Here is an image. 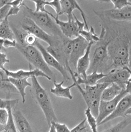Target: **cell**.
<instances>
[{
    "instance_id": "obj_1",
    "label": "cell",
    "mask_w": 131,
    "mask_h": 132,
    "mask_svg": "<svg viewBox=\"0 0 131 132\" xmlns=\"http://www.w3.org/2000/svg\"><path fill=\"white\" fill-rule=\"evenodd\" d=\"M131 41L130 35L126 34H119L110 39L107 47L110 70L128 66Z\"/></svg>"
},
{
    "instance_id": "obj_2",
    "label": "cell",
    "mask_w": 131,
    "mask_h": 132,
    "mask_svg": "<svg viewBox=\"0 0 131 132\" xmlns=\"http://www.w3.org/2000/svg\"><path fill=\"white\" fill-rule=\"evenodd\" d=\"M72 79L76 84V87L83 98L86 103L87 108L90 109L92 113L97 118L99 113V108L101 101V94L104 90L110 84L105 83H98L95 86H85L82 88L80 85L76 82V78L74 73L70 70L69 71Z\"/></svg>"
},
{
    "instance_id": "obj_3",
    "label": "cell",
    "mask_w": 131,
    "mask_h": 132,
    "mask_svg": "<svg viewBox=\"0 0 131 132\" xmlns=\"http://www.w3.org/2000/svg\"><path fill=\"white\" fill-rule=\"evenodd\" d=\"M31 79L32 88L31 91L36 102L43 112L48 123L50 126L52 122H58L52 102L46 92L39 83L37 78L34 76Z\"/></svg>"
},
{
    "instance_id": "obj_4",
    "label": "cell",
    "mask_w": 131,
    "mask_h": 132,
    "mask_svg": "<svg viewBox=\"0 0 131 132\" xmlns=\"http://www.w3.org/2000/svg\"><path fill=\"white\" fill-rule=\"evenodd\" d=\"M101 38L100 41L98 42L96 45L88 74L94 72L104 73V71L110 70V60L107 51L110 39L106 40L105 37Z\"/></svg>"
},
{
    "instance_id": "obj_5",
    "label": "cell",
    "mask_w": 131,
    "mask_h": 132,
    "mask_svg": "<svg viewBox=\"0 0 131 132\" xmlns=\"http://www.w3.org/2000/svg\"><path fill=\"white\" fill-rule=\"evenodd\" d=\"M23 6L25 9L26 15L33 20L42 29L52 36L64 37L58 26L56 24L52 18L46 13L36 12L23 3Z\"/></svg>"
},
{
    "instance_id": "obj_6",
    "label": "cell",
    "mask_w": 131,
    "mask_h": 132,
    "mask_svg": "<svg viewBox=\"0 0 131 132\" xmlns=\"http://www.w3.org/2000/svg\"><path fill=\"white\" fill-rule=\"evenodd\" d=\"M15 48L23 55L31 65H34L35 68L41 70L53 81L55 80L53 72L46 64L41 53L35 46H23L17 43Z\"/></svg>"
},
{
    "instance_id": "obj_7",
    "label": "cell",
    "mask_w": 131,
    "mask_h": 132,
    "mask_svg": "<svg viewBox=\"0 0 131 132\" xmlns=\"http://www.w3.org/2000/svg\"><path fill=\"white\" fill-rule=\"evenodd\" d=\"M48 14L54 19L56 24L59 27L63 35L66 38L73 39L79 36V33L83 30L85 24L78 19L74 13L73 17L74 20L72 21H64L60 20L59 17L55 16L52 13L49 12Z\"/></svg>"
},
{
    "instance_id": "obj_8",
    "label": "cell",
    "mask_w": 131,
    "mask_h": 132,
    "mask_svg": "<svg viewBox=\"0 0 131 132\" xmlns=\"http://www.w3.org/2000/svg\"><path fill=\"white\" fill-rule=\"evenodd\" d=\"M21 24L23 30L35 36L38 39L45 42L48 46L53 45L59 38H62L49 35L40 28L33 20L25 16L22 19Z\"/></svg>"
},
{
    "instance_id": "obj_9",
    "label": "cell",
    "mask_w": 131,
    "mask_h": 132,
    "mask_svg": "<svg viewBox=\"0 0 131 132\" xmlns=\"http://www.w3.org/2000/svg\"><path fill=\"white\" fill-rule=\"evenodd\" d=\"M129 78V73L125 68H113L106 73V76L100 80L98 83L110 84L114 83L118 85L123 89H125Z\"/></svg>"
},
{
    "instance_id": "obj_10",
    "label": "cell",
    "mask_w": 131,
    "mask_h": 132,
    "mask_svg": "<svg viewBox=\"0 0 131 132\" xmlns=\"http://www.w3.org/2000/svg\"><path fill=\"white\" fill-rule=\"evenodd\" d=\"M73 46L69 59V64L73 73L76 72L78 60L83 55L89 43L80 36L73 39Z\"/></svg>"
},
{
    "instance_id": "obj_11",
    "label": "cell",
    "mask_w": 131,
    "mask_h": 132,
    "mask_svg": "<svg viewBox=\"0 0 131 132\" xmlns=\"http://www.w3.org/2000/svg\"><path fill=\"white\" fill-rule=\"evenodd\" d=\"M61 4V11L58 16L65 14L68 18V21H72L74 20L73 12V11L77 10L80 12L81 16L83 20L85 27L86 30L89 31V28L88 25L87 21L86 18L85 12L80 6L79 5L78 2L74 0H61L60 1Z\"/></svg>"
},
{
    "instance_id": "obj_12",
    "label": "cell",
    "mask_w": 131,
    "mask_h": 132,
    "mask_svg": "<svg viewBox=\"0 0 131 132\" xmlns=\"http://www.w3.org/2000/svg\"><path fill=\"white\" fill-rule=\"evenodd\" d=\"M41 53L44 61L49 67H52L57 70L62 75L64 81H69L71 80L68 71L57 60L53 55L50 54L42 45L38 41L36 42L35 46Z\"/></svg>"
},
{
    "instance_id": "obj_13",
    "label": "cell",
    "mask_w": 131,
    "mask_h": 132,
    "mask_svg": "<svg viewBox=\"0 0 131 132\" xmlns=\"http://www.w3.org/2000/svg\"><path fill=\"white\" fill-rule=\"evenodd\" d=\"M96 15L101 18H106L118 21L131 20V6L121 9H110L102 11H94Z\"/></svg>"
},
{
    "instance_id": "obj_14",
    "label": "cell",
    "mask_w": 131,
    "mask_h": 132,
    "mask_svg": "<svg viewBox=\"0 0 131 132\" xmlns=\"http://www.w3.org/2000/svg\"><path fill=\"white\" fill-rule=\"evenodd\" d=\"M127 94L125 89H123L119 95L113 100L109 101H101L99 108L98 116L97 118L98 126H99L103 120L113 112L119 101Z\"/></svg>"
},
{
    "instance_id": "obj_15",
    "label": "cell",
    "mask_w": 131,
    "mask_h": 132,
    "mask_svg": "<svg viewBox=\"0 0 131 132\" xmlns=\"http://www.w3.org/2000/svg\"><path fill=\"white\" fill-rule=\"evenodd\" d=\"M29 70L20 69L17 71H10L6 68L3 70L6 73L7 76L15 79H28L35 76L36 78L41 77L46 78L49 81H52V79L40 70L35 68L33 70L31 68V65L29 64Z\"/></svg>"
},
{
    "instance_id": "obj_16",
    "label": "cell",
    "mask_w": 131,
    "mask_h": 132,
    "mask_svg": "<svg viewBox=\"0 0 131 132\" xmlns=\"http://www.w3.org/2000/svg\"><path fill=\"white\" fill-rule=\"evenodd\" d=\"M131 108V94H127L119 101L113 112L103 120L99 126L118 117H125V113Z\"/></svg>"
},
{
    "instance_id": "obj_17",
    "label": "cell",
    "mask_w": 131,
    "mask_h": 132,
    "mask_svg": "<svg viewBox=\"0 0 131 132\" xmlns=\"http://www.w3.org/2000/svg\"><path fill=\"white\" fill-rule=\"evenodd\" d=\"M94 44L89 43V45L83 55L78 60L76 67V71L74 73L82 79H85L88 75V71L90 66L91 61L90 54L91 50Z\"/></svg>"
},
{
    "instance_id": "obj_18",
    "label": "cell",
    "mask_w": 131,
    "mask_h": 132,
    "mask_svg": "<svg viewBox=\"0 0 131 132\" xmlns=\"http://www.w3.org/2000/svg\"><path fill=\"white\" fill-rule=\"evenodd\" d=\"M12 113L17 132H33L30 123L20 110L13 108Z\"/></svg>"
},
{
    "instance_id": "obj_19",
    "label": "cell",
    "mask_w": 131,
    "mask_h": 132,
    "mask_svg": "<svg viewBox=\"0 0 131 132\" xmlns=\"http://www.w3.org/2000/svg\"><path fill=\"white\" fill-rule=\"evenodd\" d=\"M64 81H62L60 83H57L56 80L53 81L54 88L50 89V92L54 96L72 100L73 96L72 95L71 90L72 88L76 87V84L73 82V84L68 87H63Z\"/></svg>"
},
{
    "instance_id": "obj_20",
    "label": "cell",
    "mask_w": 131,
    "mask_h": 132,
    "mask_svg": "<svg viewBox=\"0 0 131 132\" xmlns=\"http://www.w3.org/2000/svg\"><path fill=\"white\" fill-rule=\"evenodd\" d=\"M76 78V82L78 85L93 86L98 84V82L106 76V73L102 72H94L87 75L86 78L82 79L74 73Z\"/></svg>"
},
{
    "instance_id": "obj_21",
    "label": "cell",
    "mask_w": 131,
    "mask_h": 132,
    "mask_svg": "<svg viewBox=\"0 0 131 132\" xmlns=\"http://www.w3.org/2000/svg\"><path fill=\"white\" fill-rule=\"evenodd\" d=\"M8 79L11 83L20 94L22 98V102L24 103L26 101L25 97L26 96L25 90L26 88L31 87L32 84L28 82V79H15L10 77H8Z\"/></svg>"
},
{
    "instance_id": "obj_22",
    "label": "cell",
    "mask_w": 131,
    "mask_h": 132,
    "mask_svg": "<svg viewBox=\"0 0 131 132\" xmlns=\"http://www.w3.org/2000/svg\"><path fill=\"white\" fill-rule=\"evenodd\" d=\"M123 90L117 84H110L103 91L101 94V100L104 101H111L118 96Z\"/></svg>"
},
{
    "instance_id": "obj_23",
    "label": "cell",
    "mask_w": 131,
    "mask_h": 132,
    "mask_svg": "<svg viewBox=\"0 0 131 132\" xmlns=\"http://www.w3.org/2000/svg\"><path fill=\"white\" fill-rule=\"evenodd\" d=\"M8 16L6 18L0 23V39L14 40V34L12 29L8 22Z\"/></svg>"
},
{
    "instance_id": "obj_24",
    "label": "cell",
    "mask_w": 131,
    "mask_h": 132,
    "mask_svg": "<svg viewBox=\"0 0 131 132\" xmlns=\"http://www.w3.org/2000/svg\"><path fill=\"white\" fill-rule=\"evenodd\" d=\"M0 90L7 94L18 93L14 87L11 83L6 73L0 70Z\"/></svg>"
},
{
    "instance_id": "obj_25",
    "label": "cell",
    "mask_w": 131,
    "mask_h": 132,
    "mask_svg": "<svg viewBox=\"0 0 131 132\" xmlns=\"http://www.w3.org/2000/svg\"><path fill=\"white\" fill-rule=\"evenodd\" d=\"M79 36L83 38L89 43H92L93 44H95L96 43H98L100 41L101 39L100 36H98L96 34L93 27H91L89 31L84 29L80 32Z\"/></svg>"
},
{
    "instance_id": "obj_26",
    "label": "cell",
    "mask_w": 131,
    "mask_h": 132,
    "mask_svg": "<svg viewBox=\"0 0 131 132\" xmlns=\"http://www.w3.org/2000/svg\"><path fill=\"white\" fill-rule=\"evenodd\" d=\"M85 115L86 116V122L88 124L92 131V132H98L97 130V118L93 115L89 108L85 110Z\"/></svg>"
},
{
    "instance_id": "obj_27",
    "label": "cell",
    "mask_w": 131,
    "mask_h": 132,
    "mask_svg": "<svg viewBox=\"0 0 131 132\" xmlns=\"http://www.w3.org/2000/svg\"><path fill=\"white\" fill-rule=\"evenodd\" d=\"M131 123V117H129L121 121L116 125L106 129L101 132H122L127 126Z\"/></svg>"
},
{
    "instance_id": "obj_28",
    "label": "cell",
    "mask_w": 131,
    "mask_h": 132,
    "mask_svg": "<svg viewBox=\"0 0 131 132\" xmlns=\"http://www.w3.org/2000/svg\"><path fill=\"white\" fill-rule=\"evenodd\" d=\"M70 132H92V131L87 123L85 118L80 122L78 125L72 129Z\"/></svg>"
},
{
    "instance_id": "obj_29",
    "label": "cell",
    "mask_w": 131,
    "mask_h": 132,
    "mask_svg": "<svg viewBox=\"0 0 131 132\" xmlns=\"http://www.w3.org/2000/svg\"><path fill=\"white\" fill-rule=\"evenodd\" d=\"M35 4L36 9L35 11L36 12H44L48 13L49 12L45 9V6H47V1L44 0H36L32 1Z\"/></svg>"
},
{
    "instance_id": "obj_30",
    "label": "cell",
    "mask_w": 131,
    "mask_h": 132,
    "mask_svg": "<svg viewBox=\"0 0 131 132\" xmlns=\"http://www.w3.org/2000/svg\"><path fill=\"white\" fill-rule=\"evenodd\" d=\"M113 4L114 9H121L124 7L131 6V1L128 0H111L109 1Z\"/></svg>"
},
{
    "instance_id": "obj_31",
    "label": "cell",
    "mask_w": 131,
    "mask_h": 132,
    "mask_svg": "<svg viewBox=\"0 0 131 132\" xmlns=\"http://www.w3.org/2000/svg\"><path fill=\"white\" fill-rule=\"evenodd\" d=\"M18 99L14 100H4L0 98V109L1 108H7L9 106L14 108L16 104L18 103Z\"/></svg>"
},
{
    "instance_id": "obj_32",
    "label": "cell",
    "mask_w": 131,
    "mask_h": 132,
    "mask_svg": "<svg viewBox=\"0 0 131 132\" xmlns=\"http://www.w3.org/2000/svg\"><path fill=\"white\" fill-rule=\"evenodd\" d=\"M17 45V41L15 39L11 40L9 39H0V47L3 48H15Z\"/></svg>"
},
{
    "instance_id": "obj_33",
    "label": "cell",
    "mask_w": 131,
    "mask_h": 132,
    "mask_svg": "<svg viewBox=\"0 0 131 132\" xmlns=\"http://www.w3.org/2000/svg\"><path fill=\"white\" fill-rule=\"evenodd\" d=\"M9 118V112L6 108L0 109V126H5Z\"/></svg>"
},
{
    "instance_id": "obj_34",
    "label": "cell",
    "mask_w": 131,
    "mask_h": 132,
    "mask_svg": "<svg viewBox=\"0 0 131 132\" xmlns=\"http://www.w3.org/2000/svg\"><path fill=\"white\" fill-rule=\"evenodd\" d=\"M47 6L51 7L55 11V12L57 14L56 16L59 17L60 11H61V4L60 1L54 0L52 1H47Z\"/></svg>"
},
{
    "instance_id": "obj_35",
    "label": "cell",
    "mask_w": 131,
    "mask_h": 132,
    "mask_svg": "<svg viewBox=\"0 0 131 132\" xmlns=\"http://www.w3.org/2000/svg\"><path fill=\"white\" fill-rule=\"evenodd\" d=\"M38 41V39L35 36L27 32V34L25 38L24 43L25 46H35L36 42Z\"/></svg>"
},
{
    "instance_id": "obj_36",
    "label": "cell",
    "mask_w": 131,
    "mask_h": 132,
    "mask_svg": "<svg viewBox=\"0 0 131 132\" xmlns=\"http://www.w3.org/2000/svg\"><path fill=\"white\" fill-rule=\"evenodd\" d=\"M51 124L53 125L56 132H70L71 131V130H70L65 124H61L56 122H52Z\"/></svg>"
},
{
    "instance_id": "obj_37",
    "label": "cell",
    "mask_w": 131,
    "mask_h": 132,
    "mask_svg": "<svg viewBox=\"0 0 131 132\" xmlns=\"http://www.w3.org/2000/svg\"><path fill=\"white\" fill-rule=\"evenodd\" d=\"M3 48L0 47V70H3L5 68V65L10 62V60L7 58L6 54L2 52Z\"/></svg>"
},
{
    "instance_id": "obj_38",
    "label": "cell",
    "mask_w": 131,
    "mask_h": 132,
    "mask_svg": "<svg viewBox=\"0 0 131 132\" xmlns=\"http://www.w3.org/2000/svg\"><path fill=\"white\" fill-rule=\"evenodd\" d=\"M11 6L8 5H6L0 9V23L6 18Z\"/></svg>"
},
{
    "instance_id": "obj_39",
    "label": "cell",
    "mask_w": 131,
    "mask_h": 132,
    "mask_svg": "<svg viewBox=\"0 0 131 132\" xmlns=\"http://www.w3.org/2000/svg\"><path fill=\"white\" fill-rule=\"evenodd\" d=\"M20 7H16L14 6H11L10 9L7 13V15L10 17V16H12L14 15H16L18 14V12L20 11Z\"/></svg>"
},
{
    "instance_id": "obj_40",
    "label": "cell",
    "mask_w": 131,
    "mask_h": 132,
    "mask_svg": "<svg viewBox=\"0 0 131 132\" xmlns=\"http://www.w3.org/2000/svg\"><path fill=\"white\" fill-rule=\"evenodd\" d=\"M125 90L127 94H131V82H128L125 87Z\"/></svg>"
},
{
    "instance_id": "obj_41",
    "label": "cell",
    "mask_w": 131,
    "mask_h": 132,
    "mask_svg": "<svg viewBox=\"0 0 131 132\" xmlns=\"http://www.w3.org/2000/svg\"><path fill=\"white\" fill-rule=\"evenodd\" d=\"M8 1L9 0H0V9L6 5Z\"/></svg>"
},
{
    "instance_id": "obj_42",
    "label": "cell",
    "mask_w": 131,
    "mask_h": 132,
    "mask_svg": "<svg viewBox=\"0 0 131 132\" xmlns=\"http://www.w3.org/2000/svg\"><path fill=\"white\" fill-rule=\"evenodd\" d=\"M128 67L131 70V41L129 46V63Z\"/></svg>"
},
{
    "instance_id": "obj_43",
    "label": "cell",
    "mask_w": 131,
    "mask_h": 132,
    "mask_svg": "<svg viewBox=\"0 0 131 132\" xmlns=\"http://www.w3.org/2000/svg\"><path fill=\"white\" fill-rule=\"evenodd\" d=\"M124 68H125V69L129 73L130 78H129V82H131V70L128 67V66H125V67H124Z\"/></svg>"
},
{
    "instance_id": "obj_44",
    "label": "cell",
    "mask_w": 131,
    "mask_h": 132,
    "mask_svg": "<svg viewBox=\"0 0 131 132\" xmlns=\"http://www.w3.org/2000/svg\"><path fill=\"white\" fill-rule=\"evenodd\" d=\"M49 127H50V128H49V130L48 132H56L55 129V128H54V127L53 125L51 124Z\"/></svg>"
},
{
    "instance_id": "obj_45",
    "label": "cell",
    "mask_w": 131,
    "mask_h": 132,
    "mask_svg": "<svg viewBox=\"0 0 131 132\" xmlns=\"http://www.w3.org/2000/svg\"><path fill=\"white\" fill-rule=\"evenodd\" d=\"M125 116H127L128 115H130L131 117V108H129L127 111V112L125 113Z\"/></svg>"
}]
</instances>
